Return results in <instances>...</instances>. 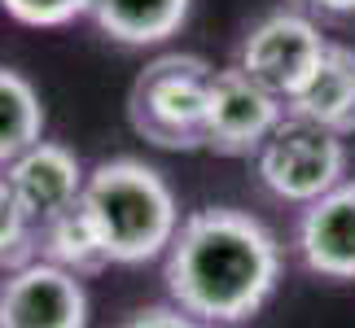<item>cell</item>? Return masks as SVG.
I'll list each match as a JSON object with an SVG mask.
<instances>
[{
  "label": "cell",
  "mask_w": 355,
  "mask_h": 328,
  "mask_svg": "<svg viewBox=\"0 0 355 328\" xmlns=\"http://www.w3.org/2000/svg\"><path fill=\"white\" fill-rule=\"evenodd\" d=\"M281 267L285 254L277 232L233 206H202L184 215L171 250L162 254L171 307L224 328L254 320L272 302Z\"/></svg>",
  "instance_id": "6da1fadb"
},
{
  "label": "cell",
  "mask_w": 355,
  "mask_h": 328,
  "mask_svg": "<svg viewBox=\"0 0 355 328\" xmlns=\"http://www.w3.org/2000/svg\"><path fill=\"white\" fill-rule=\"evenodd\" d=\"M79 210L88 215L110 263L141 267L171 250L180 232V201L167 175L141 158H105L88 171Z\"/></svg>",
  "instance_id": "7a4b0ae2"
},
{
  "label": "cell",
  "mask_w": 355,
  "mask_h": 328,
  "mask_svg": "<svg viewBox=\"0 0 355 328\" xmlns=\"http://www.w3.org/2000/svg\"><path fill=\"white\" fill-rule=\"evenodd\" d=\"M211 75L215 71L198 53H162L145 62L128 92L132 131L158 149H202Z\"/></svg>",
  "instance_id": "3957f363"
},
{
  "label": "cell",
  "mask_w": 355,
  "mask_h": 328,
  "mask_svg": "<svg viewBox=\"0 0 355 328\" xmlns=\"http://www.w3.org/2000/svg\"><path fill=\"white\" fill-rule=\"evenodd\" d=\"M254 175L277 201L311 206L329 188L347 180V136H338L320 122L285 114L277 131L259 145Z\"/></svg>",
  "instance_id": "277c9868"
},
{
  "label": "cell",
  "mask_w": 355,
  "mask_h": 328,
  "mask_svg": "<svg viewBox=\"0 0 355 328\" xmlns=\"http://www.w3.org/2000/svg\"><path fill=\"white\" fill-rule=\"evenodd\" d=\"M329 39L320 35V26L298 9H272L268 18L250 26V35L237 48V66L254 84L277 92L281 101H290L298 88L307 84V75L316 71L320 53Z\"/></svg>",
  "instance_id": "5b68a950"
},
{
  "label": "cell",
  "mask_w": 355,
  "mask_h": 328,
  "mask_svg": "<svg viewBox=\"0 0 355 328\" xmlns=\"http://www.w3.org/2000/svg\"><path fill=\"white\" fill-rule=\"evenodd\" d=\"M285 118V101L263 84H254L241 66L211 75L207 92V131H202V149L224 158H254L259 145L277 131Z\"/></svg>",
  "instance_id": "8992f818"
},
{
  "label": "cell",
  "mask_w": 355,
  "mask_h": 328,
  "mask_svg": "<svg viewBox=\"0 0 355 328\" xmlns=\"http://www.w3.org/2000/svg\"><path fill=\"white\" fill-rule=\"evenodd\" d=\"M88 289L49 258L0 276V328H88Z\"/></svg>",
  "instance_id": "52a82bcc"
},
{
  "label": "cell",
  "mask_w": 355,
  "mask_h": 328,
  "mask_svg": "<svg viewBox=\"0 0 355 328\" xmlns=\"http://www.w3.org/2000/svg\"><path fill=\"white\" fill-rule=\"evenodd\" d=\"M294 250L320 280H355V180H343L298 210Z\"/></svg>",
  "instance_id": "ba28073f"
},
{
  "label": "cell",
  "mask_w": 355,
  "mask_h": 328,
  "mask_svg": "<svg viewBox=\"0 0 355 328\" xmlns=\"http://www.w3.org/2000/svg\"><path fill=\"white\" fill-rule=\"evenodd\" d=\"M5 171H9L22 206H26V215H31L35 224H49V219L75 210L79 197H84V184H88L84 162H79L75 149H66L62 140H35L26 154L13 158Z\"/></svg>",
  "instance_id": "9c48e42d"
},
{
  "label": "cell",
  "mask_w": 355,
  "mask_h": 328,
  "mask_svg": "<svg viewBox=\"0 0 355 328\" xmlns=\"http://www.w3.org/2000/svg\"><path fill=\"white\" fill-rule=\"evenodd\" d=\"M285 114H298V118L320 122V127H329L338 136H351L355 131V48L324 44L307 84L285 101Z\"/></svg>",
  "instance_id": "30bf717a"
},
{
  "label": "cell",
  "mask_w": 355,
  "mask_h": 328,
  "mask_svg": "<svg viewBox=\"0 0 355 328\" xmlns=\"http://www.w3.org/2000/svg\"><path fill=\"white\" fill-rule=\"evenodd\" d=\"M193 0H88V18L101 35L128 48H154L180 35Z\"/></svg>",
  "instance_id": "8fae6325"
},
{
  "label": "cell",
  "mask_w": 355,
  "mask_h": 328,
  "mask_svg": "<svg viewBox=\"0 0 355 328\" xmlns=\"http://www.w3.org/2000/svg\"><path fill=\"white\" fill-rule=\"evenodd\" d=\"M35 140H44V105L35 84L13 66H0V167H9Z\"/></svg>",
  "instance_id": "7c38bea8"
},
{
  "label": "cell",
  "mask_w": 355,
  "mask_h": 328,
  "mask_svg": "<svg viewBox=\"0 0 355 328\" xmlns=\"http://www.w3.org/2000/svg\"><path fill=\"white\" fill-rule=\"evenodd\" d=\"M40 258L75 271V276H97V271L110 267V254H105V245L97 241V232L79 206L40 224Z\"/></svg>",
  "instance_id": "4fadbf2b"
},
{
  "label": "cell",
  "mask_w": 355,
  "mask_h": 328,
  "mask_svg": "<svg viewBox=\"0 0 355 328\" xmlns=\"http://www.w3.org/2000/svg\"><path fill=\"white\" fill-rule=\"evenodd\" d=\"M31 258H40V224L26 215L9 171L0 167V276L26 267Z\"/></svg>",
  "instance_id": "5bb4252c"
},
{
  "label": "cell",
  "mask_w": 355,
  "mask_h": 328,
  "mask_svg": "<svg viewBox=\"0 0 355 328\" xmlns=\"http://www.w3.org/2000/svg\"><path fill=\"white\" fill-rule=\"evenodd\" d=\"M0 9L13 22L35 26V31H58L75 18H88V0H0Z\"/></svg>",
  "instance_id": "9a60e30c"
},
{
  "label": "cell",
  "mask_w": 355,
  "mask_h": 328,
  "mask_svg": "<svg viewBox=\"0 0 355 328\" xmlns=\"http://www.w3.org/2000/svg\"><path fill=\"white\" fill-rule=\"evenodd\" d=\"M198 320L193 316H184L180 307H145V311H136V316H128L119 328H193Z\"/></svg>",
  "instance_id": "2e32d148"
},
{
  "label": "cell",
  "mask_w": 355,
  "mask_h": 328,
  "mask_svg": "<svg viewBox=\"0 0 355 328\" xmlns=\"http://www.w3.org/2000/svg\"><path fill=\"white\" fill-rule=\"evenodd\" d=\"M303 5L320 9V13H334V18H347V13H355V0H303Z\"/></svg>",
  "instance_id": "e0dca14e"
},
{
  "label": "cell",
  "mask_w": 355,
  "mask_h": 328,
  "mask_svg": "<svg viewBox=\"0 0 355 328\" xmlns=\"http://www.w3.org/2000/svg\"><path fill=\"white\" fill-rule=\"evenodd\" d=\"M193 328H224V324H202V320H198V324H193Z\"/></svg>",
  "instance_id": "ac0fdd59"
}]
</instances>
